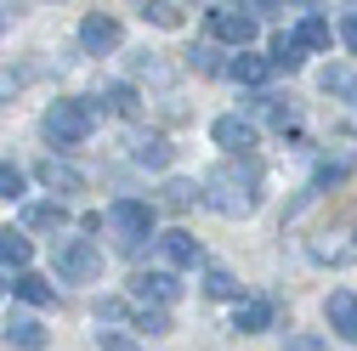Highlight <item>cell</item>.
I'll use <instances>...</instances> for the list:
<instances>
[{"label":"cell","instance_id":"obj_17","mask_svg":"<svg viewBox=\"0 0 357 351\" xmlns=\"http://www.w3.org/2000/svg\"><path fill=\"white\" fill-rule=\"evenodd\" d=\"M233 329H238V334L273 329V300H238V306H233Z\"/></svg>","mask_w":357,"mask_h":351},{"label":"cell","instance_id":"obj_30","mask_svg":"<svg viewBox=\"0 0 357 351\" xmlns=\"http://www.w3.org/2000/svg\"><path fill=\"white\" fill-rule=\"evenodd\" d=\"M284 351H324V334H306V329H295V334H284Z\"/></svg>","mask_w":357,"mask_h":351},{"label":"cell","instance_id":"obj_20","mask_svg":"<svg viewBox=\"0 0 357 351\" xmlns=\"http://www.w3.org/2000/svg\"><path fill=\"white\" fill-rule=\"evenodd\" d=\"M12 295H17V300H29V306H52V300H57V289H52L46 278H40V272H17Z\"/></svg>","mask_w":357,"mask_h":351},{"label":"cell","instance_id":"obj_16","mask_svg":"<svg viewBox=\"0 0 357 351\" xmlns=\"http://www.w3.org/2000/svg\"><path fill=\"white\" fill-rule=\"evenodd\" d=\"M329 40H335V29H329L324 12H301V23H295V46L301 52H329Z\"/></svg>","mask_w":357,"mask_h":351},{"label":"cell","instance_id":"obj_5","mask_svg":"<svg viewBox=\"0 0 357 351\" xmlns=\"http://www.w3.org/2000/svg\"><path fill=\"white\" fill-rule=\"evenodd\" d=\"M255 29H261V23H255L250 6H244V12H238V6H215V12H210V34L227 40V46H238V52L255 40Z\"/></svg>","mask_w":357,"mask_h":351},{"label":"cell","instance_id":"obj_19","mask_svg":"<svg viewBox=\"0 0 357 351\" xmlns=\"http://www.w3.org/2000/svg\"><path fill=\"white\" fill-rule=\"evenodd\" d=\"M318 85H324V97H335V102H351V108H357V74H351V68H340V63H335V68H324V74H318Z\"/></svg>","mask_w":357,"mask_h":351},{"label":"cell","instance_id":"obj_22","mask_svg":"<svg viewBox=\"0 0 357 351\" xmlns=\"http://www.w3.org/2000/svg\"><path fill=\"white\" fill-rule=\"evenodd\" d=\"M29 255H34V244H29V233H0V267H29Z\"/></svg>","mask_w":357,"mask_h":351},{"label":"cell","instance_id":"obj_8","mask_svg":"<svg viewBox=\"0 0 357 351\" xmlns=\"http://www.w3.org/2000/svg\"><path fill=\"white\" fill-rule=\"evenodd\" d=\"M210 136H215V148H227V153H250V148H255V125L238 119V114H221V119L210 125Z\"/></svg>","mask_w":357,"mask_h":351},{"label":"cell","instance_id":"obj_25","mask_svg":"<svg viewBox=\"0 0 357 351\" xmlns=\"http://www.w3.org/2000/svg\"><path fill=\"white\" fill-rule=\"evenodd\" d=\"M273 68H284V74H295L301 68V46H295V34H278L273 40V57H266Z\"/></svg>","mask_w":357,"mask_h":351},{"label":"cell","instance_id":"obj_29","mask_svg":"<svg viewBox=\"0 0 357 351\" xmlns=\"http://www.w3.org/2000/svg\"><path fill=\"white\" fill-rule=\"evenodd\" d=\"M193 198H199V187H193V182H170V187H165V204H170V210H188Z\"/></svg>","mask_w":357,"mask_h":351},{"label":"cell","instance_id":"obj_36","mask_svg":"<svg viewBox=\"0 0 357 351\" xmlns=\"http://www.w3.org/2000/svg\"><path fill=\"white\" fill-rule=\"evenodd\" d=\"M17 91V74H0V97H12Z\"/></svg>","mask_w":357,"mask_h":351},{"label":"cell","instance_id":"obj_6","mask_svg":"<svg viewBox=\"0 0 357 351\" xmlns=\"http://www.w3.org/2000/svg\"><path fill=\"white\" fill-rule=\"evenodd\" d=\"M306 249H312V260H324V267H357V238L351 233H318Z\"/></svg>","mask_w":357,"mask_h":351},{"label":"cell","instance_id":"obj_21","mask_svg":"<svg viewBox=\"0 0 357 351\" xmlns=\"http://www.w3.org/2000/svg\"><path fill=\"white\" fill-rule=\"evenodd\" d=\"M227 74H233L238 85H261L266 74H273V63H266V57H255V52H238V57L227 63Z\"/></svg>","mask_w":357,"mask_h":351},{"label":"cell","instance_id":"obj_4","mask_svg":"<svg viewBox=\"0 0 357 351\" xmlns=\"http://www.w3.org/2000/svg\"><path fill=\"white\" fill-rule=\"evenodd\" d=\"M153 204H142V198H119L114 210H108V227L125 238V249H137L142 238H153Z\"/></svg>","mask_w":357,"mask_h":351},{"label":"cell","instance_id":"obj_28","mask_svg":"<svg viewBox=\"0 0 357 351\" xmlns=\"http://www.w3.org/2000/svg\"><path fill=\"white\" fill-rule=\"evenodd\" d=\"M0 198H23V170L12 159H0Z\"/></svg>","mask_w":357,"mask_h":351},{"label":"cell","instance_id":"obj_14","mask_svg":"<svg viewBox=\"0 0 357 351\" xmlns=\"http://www.w3.org/2000/svg\"><path fill=\"white\" fill-rule=\"evenodd\" d=\"M244 108H250V125L261 119V125H273V130H284V125L295 119V108H289V97H273V91H255V97H250Z\"/></svg>","mask_w":357,"mask_h":351},{"label":"cell","instance_id":"obj_37","mask_svg":"<svg viewBox=\"0 0 357 351\" xmlns=\"http://www.w3.org/2000/svg\"><path fill=\"white\" fill-rule=\"evenodd\" d=\"M0 295H6V283H0Z\"/></svg>","mask_w":357,"mask_h":351},{"label":"cell","instance_id":"obj_11","mask_svg":"<svg viewBox=\"0 0 357 351\" xmlns=\"http://www.w3.org/2000/svg\"><path fill=\"white\" fill-rule=\"evenodd\" d=\"M79 46L91 52V57L114 52V46H119V23H114V17H102V12H91V17L79 23Z\"/></svg>","mask_w":357,"mask_h":351},{"label":"cell","instance_id":"obj_1","mask_svg":"<svg viewBox=\"0 0 357 351\" xmlns=\"http://www.w3.org/2000/svg\"><path fill=\"white\" fill-rule=\"evenodd\" d=\"M255 182H261L255 164H244V176H238V170H215L199 198H204L210 210H221V215H250V210H255Z\"/></svg>","mask_w":357,"mask_h":351},{"label":"cell","instance_id":"obj_38","mask_svg":"<svg viewBox=\"0 0 357 351\" xmlns=\"http://www.w3.org/2000/svg\"><path fill=\"white\" fill-rule=\"evenodd\" d=\"M0 23H6V12H0Z\"/></svg>","mask_w":357,"mask_h":351},{"label":"cell","instance_id":"obj_34","mask_svg":"<svg viewBox=\"0 0 357 351\" xmlns=\"http://www.w3.org/2000/svg\"><path fill=\"white\" fill-rule=\"evenodd\" d=\"M97 318H102V323H119V318H125V300H102Z\"/></svg>","mask_w":357,"mask_h":351},{"label":"cell","instance_id":"obj_9","mask_svg":"<svg viewBox=\"0 0 357 351\" xmlns=\"http://www.w3.org/2000/svg\"><path fill=\"white\" fill-rule=\"evenodd\" d=\"M130 295H137L142 306L153 300V306H170L176 295H182V283H176V272H137L130 278Z\"/></svg>","mask_w":357,"mask_h":351},{"label":"cell","instance_id":"obj_33","mask_svg":"<svg viewBox=\"0 0 357 351\" xmlns=\"http://www.w3.org/2000/svg\"><path fill=\"white\" fill-rule=\"evenodd\" d=\"M193 68H199V74H221V63H215V52H210V46H199V52H193Z\"/></svg>","mask_w":357,"mask_h":351},{"label":"cell","instance_id":"obj_13","mask_svg":"<svg viewBox=\"0 0 357 351\" xmlns=\"http://www.w3.org/2000/svg\"><path fill=\"white\" fill-rule=\"evenodd\" d=\"M63 221H68V210H63L57 198H34V204H23V233H63Z\"/></svg>","mask_w":357,"mask_h":351},{"label":"cell","instance_id":"obj_31","mask_svg":"<svg viewBox=\"0 0 357 351\" xmlns=\"http://www.w3.org/2000/svg\"><path fill=\"white\" fill-rule=\"evenodd\" d=\"M137 329H148V334H170V318H165V312H142Z\"/></svg>","mask_w":357,"mask_h":351},{"label":"cell","instance_id":"obj_27","mask_svg":"<svg viewBox=\"0 0 357 351\" xmlns=\"http://www.w3.org/2000/svg\"><path fill=\"white\" fill-rule=\"evenodd\" d=\"M142 17L159 23V29H182V6H170V0H159V6H142Z\"/></svg>","mask_w":357,"mask_h":351},{"label":"cell","instance_id":"obj_3","mask_svg":"<svg viewBox=\"0 0 357 351\" xmlns=\"http://www.w3.org/2000/svg\"><path fill=\"white\" fill-rule=\"evenodd\" d=\"M102 272V249L91 238H57V278L68 283H91Z\"/></svg>","mask_w":357,"mask_h":351},{"label":"cell","instance_id":"obj_15","mask_svg":"<svg viewBox=\"0 0 357 351\" xmlns=\"http://www.w3.org/2000/svg\"><path fill=\"white\" fill-rule=\"evenodd\" d=\"M324 318H329V329H340L346 340H357V295L351 289H335L324 300Z\"/></svg>","mask_w":357,"mask_h":351},{"label":"cell","instance_id":"obj_2","mask_svg":"<svg viewBox=\"0 0 357 351\" xmlns=\"http://www.w3.org/2000/svg\"><path fill=\"white\" fill-rule=\"evenodd\" d=\"M91 102H79V97H68V102H52L46 108V119H40V130L57 142V148H79L85 136H91Z\"/></svg>","mask_w":357,"mask_h":351},{"label":"cell","instance_id":"obj_18","mask_svg":"<svg viewBox=\"0 0 357 351\" xmlns=\"http://www.w3.org/2000/svg\"><path fill=\"white\" fill-rule=\"evenodd\" d=\"M159 255L170 260V267H193V260H199V238L176 227V233H165V238H159Z\"/></svg>","mask_w":357,"mask_h":351},{"label":"cell","instance_id":"obj_35","mask_svg":"<svg viewBox=\"0 0 357 351\" xmlns=\"http://www.w3.org/2000/svg\"><path fill=\"white\" fill-rule=\"evenodd\" d=\"M340 40H346V46H351V52H357V12H351V17H346V23H340Z\"/></svg>","mask_w":357,"mask_h":351},{"label":"cell","instance_id":"obj_12","mask_svg":"<svg viewBox=\"0 0 357 351\" xmlns=\"http://www.w3.org/2000/svg\"><path fill=\"white\" fill-rule=\"evenodd\" d=\"M170 153H176V148L159 136V130H137V136H130V159H137L142 170H165Z\"/></svg>","mask_w":357,"mask_h":351},{"label":"cell","instance_id":"obj_24","mask_svg":"<svg viewBox=\"0 0 357 351\" xmlns=\"http://www.w3.org/2000/svg\"><path fill=\"white\" fill-rule=\"evenodd\" d=\"M204 295H210V300H238V278H233L227 267H210V272H204Z\"/></svg>","mask_w":357,"mask_h":351},{"label":"cell","instance_id":"obj_32","mask_svg":"<svg viewBox=\"0 0 357 351\" xmlns=\"http://www.w3.org/2000/svg\"><path fill=\"white\" fill-rule=\"evenodd\" d=\"M102 351H137V340H130V334H114V329H102Z\"/></svg>","mask_w":357,"mask_h":351},{"label":"cell","instance_id":"obj_23","mask_svg":"<svg viewBox=\"0 0 357 351\" xmlns=\"http://www.w3.org/2000/svg\"><path fill=\"white\" fill-rule=\"evenodd\" d=\"M137 102H142V97H137V85H125V79H114L108 91H102V108H108V114H125V119L137 114Z\"/></svg>","mask_w":357,"mask_h":351},{"label":"cell","instance_id":"obj_7","mask_svg":"<svg viewBox=\"0 0 357 351\" xmlns=\"http://www.w3.org/2000/svg\"><path fill=\"white\" fill-rule=\"evenodd\" d=\"M34 176H40V187H46V193H57V204H63V193H85V176L74 164H63V159H40Z\"/></svg>","mask_w":357,"mask_h":351},{"label":"cell","instance_id":"obj_10","mask_svg":"<svg viewBox=\"0 0 357 351\" xmlns=\"http://www.w3.org/2000/svg\"><path fill=\"white\" fill-rule=\"evenodd\" d=\"M6 345L12 351H46L52 345V329L40 323V318H23L17 312V318H6Z\"/></svg>","mask_w":357,"mask_h":351},{"label":"cell","instance_id":"obj_26","mask_svg":"<svg viewBox=\"0 0 357 351\" xmlns=\"http://www.w3.org/2000/svg\"><path fill=\"white\" fill-rule=\"evenodd\" d=\"M130 68H137V74H148V79H176V68H170L159 52H137V57H130Z\"/></svg>","mask_w":357,"mask_h":351}]
</instances>
